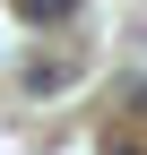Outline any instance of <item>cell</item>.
<instances>
[{
    "mask_svg": "<svg viewBox=\"0 0 147 155\" xmlns=\"http://www.w3.org/2000/svg\"><path fill=\"white\" fill-rule=\"evenodd\" d=\"M69 9H78V0H17V17H26V26H61Z\"/></svg>",
    "mask_w": 147,
    "mask_h": 155,
    "instance_id": "obj_1",
    "label": "cell"
},
{
    "mask_svg": "<svg viewBox=\"0 0 147 155\" xmlns=\"http://www.w3.org/2000/svg\"><path fill=\"white\" fill-rule=\"evenodd\" d=\"M104 155H147V138H104Z\"/></svg>",
    "mask_w": 147,
    "mask_h": 155,
    "instance_id": "obj_2",
    "label": "cell"
}]
</instances>
